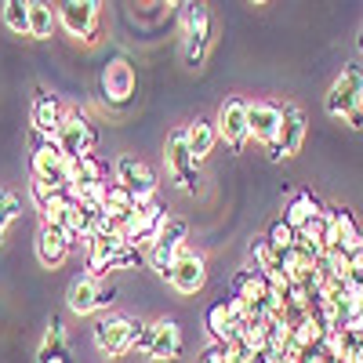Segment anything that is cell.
<instances>
[{
    "label": "cell",
    "mask_w": 363,
    "mask_h": 363,
    "mask_svg": "<svg viewBox=\"0 0 363 363\" xmlns=\"http://www.w3.org/2000/svg\"><path fill=\"white\" fill-rule=\"evenodd\" d=\"M145 255L124 233H95L87 240V277H106L109 269H135Z\"/></svg>",
    "instance_id": "6da1fadb"
},
{
    "label": "cell",
    "mask_w": 363,
    "mask_h": 363,
    "mask_svg": "<svg viewBox=\"0 0 363 363\" xmlns=\"http://www.w3.org/2000/svg\"><path fill=\"white\" fill-rule=\"evenodd\" d=\"M211 37H215V26H211L207 4L203 0H186L182 4V62H186V69H200L207 62Z\"/></svg>",
    "instance_id": "7a4b0ae2"
},
{
    "label": "cell",
    "mask_w": 363,
    "mask_h": 363,
    "mask_svg": "<svg viewBox=\"0 0 363 363\" xmlns=\"http://www.w3.org/2000/svg\"><path fill=\"white\" fill-rule=\"evenodd\" d=\"M323 109L330 116L345 120L352 131L363 128V73H359V66H345L338 73V80L330 84L327 99H323Z\"/></svg>",
    "instance_id": "3957f363"
},
{
    "label": "cell",
    "mask_w": 363,
    "mask_h": 363,
    "mask_svg": "<svg viewBox=\"0 0 363 363\" xmlns=\"http://www.w3.org/2000/svg\"><path fill=\"white\" fill-rule=\"evenodd\" d=\"M33 178L48 182L51 189H62V193H73V160L58 149L55 135H33Z\"/></svg>",
    "instance_id": "277c9868"
},
{
    "label": "cell",
    "mask_w": 363,
    "mask_h": 363,
    "mask_svg": "<svg viewBox=\"0 0 363 363\" xmlns=\"http://www.w3.org/2000/svg\"><path fill=\"white\" fill-rule=\"evenodd\" d=\"M145 323L135 320V316H102L95 327H91V338H95L99 352L106 356H124L128 349L138 345Z\"/></svg>",
    "instance_id": "5b68a950"
},
{
    "label": "cell",
    "mask_w": 363,
    "mask_h": 363,
    "mask_svg": "<svg viewBox=\"0 0 363 363\" xmlns=\"http://www.w3.org/2000/svg\"><path fill=\"white\" fill-rule=\"evenodd\" d=\"M164 160H167V171L174 178L178 189L186 193H196L200 189V160L193 157L189 149V138H186V128H174L164 142Z\"/></svg>",
    "instance_id": "8992f818"
},
{
    "label": "cell",
    "mask_w": 363,
    "mask_h": 363,
    "mask_svg": "<svg viewBox=\"0 0 363 363\" xmlns=\"http://www.w3.org/2000/svg\"><path fill=\"white\" fill-rule=\"evenodd\" d=\"M186 236H189V225L186 222H182V218H167L164 229L157 233V240L149 244L145 262H149V269H153L160 280H171V265H174L178 251L186 247Z\"/></svg>",
    "instance_id": "52a82bcc"
},
{
    "label": "cell",
    "mask_w": 363,
    "mask_h": 363,
    "mask_svg": "<svg viewBox=\"0 0 363 363\" xmlns=\"http://www.w3.org/2000/svg\"><path fill=\"white\" fill-rule=\"evenodd\" d=\"M55 142H58V149H62L69 160H80L87 153H95L99 131H95V124H91L80 109H73V113L62 116V124H58V131H55Z\"/></svg>",
    "instance_id": "ba28073f"
},
{
    "label": "cell",
    "mask_w": 363,
    "mask_h": 363,
    "mask_svg": "<svg viewBox=\"0 0 363 363\" xmlns=\"http://www.w3.org/2000/svg\"><path fill=\"white\" fill-rule=\"evenodd\" d=\"M99 8H102V0H58L55 4L58 26H62L69 37L95 40L99 37Z\"/></svg>",
    "instance_id": "9c48e42d"
},
{
    "label": "cell",
    "mask_w": 363,
    "mask_h": 363,
    "mask_svg": "<svg viewBox=\"0 0 363 363\" xmlns=\"http://www.w3.org/2000/svg\"><path fill=\"white\" fill-rule=\"evenodd\" d=\"M164 222H167V211L157 200H145L135 211H128V218L120 222V233H124L135 247H149L157 240V233L164 229Z\"/></svg>",
    "instance_id": "30bf717a"
},
{
    "label": "cell",
    "mask_w": 363,
    "mask_h": 363,
    "mask_svg": "<svg viewBox=\"0 0 363 363\" xmlns=\"http://www.w3.org/2000/svg\"><path fill=\"white\" fill-rule=\"evenodd\" d=\"M247 113H251V102L229 99V102H222V109H218V116H215L218 142H225L233 153H240V149L247 145V138H251V120H247Z\"/></svg>",
    "instance_id": "8fae6325"
},
{
    "label": "cell",
    "mask_w": 363,
    "mask_h": 363,
    "mask_svg": "<svg viewBox=\"0 0 363 363\" xmlns=\"http://www.w3.org/2000/svg\"><path fill=\"white\" fill-rule=\"evenodd\" d=\"M116 301V287H102L99 277H77L66 291V306L77 316H91L99 309H109Z\"/></svg>",
    "instance_id": "7c38bea8"
},
{
    "label": "cell",
    "mask_w": 363,
    "mask_h": 363,
    "mask_svg": "<svg viewBox=\"0 0 363 363\" xmlns=\"http://www.w3.org/2000/svg\"><path fill=\"white\" fill-rule=\"evenodd\" d=\"M149 359H174L182 352V327L174 320H157L142 330V338L135 345Z\"/></svg>",
    "instance_id": "4fadbf2b"
},
{
    "label": "cell",
    "mask_w": 363,
    "mask_h": 363,
    "mask_svg": "<svg viewBox=\"0 0 363 363\" xmlns=\"http://www.w3.org/2000/svg\"><path fill=\"white\" fill-rule=\"evenodd\" d=\"M306 131H309L306 113H301L298 106H284L277 142H269V145H265V149H269V160H272V164H280L284 157H294L298 149H301V142H306Z\"/></svg>",
    "instance_id": "5bb4252c"
},
{
    "label": "cell",
    "mask_w": 363,
    "mask_h": 363,
    "mask_svg": "<svg viewBox=\"0 0 363 363\" xmlns=\"http://www.w3.org/2000/svg\"><path fill=\"white\" fill-rule=\"evenodd\" d=\"M99 87H102V99L109 106H128L131 95H135V66L128 62L124 55H113L106 62V69H102Z\"/></svg>",
    "instance_id": "9a60e30c"
},
{
    "label": "cell",
    "mask_w": 363,
    "mask_h": 363,
    "mask_svg": "<svg viewBox=\"0 0 363 363\" xmlns=\"http://www.w3.org/2000/svg\"><path fill=\"white\" fill-rule=\"evenodd\" d=\"M113 178H116L124 189H131L138 203L153 200V193H157V174H153V167H149L145 160H138V157H120V160L113 164Z\"/></svg>",
    "instance_id": "2e32d148"
},
{
    "label": "cell",
    "mask_w": 363,
    "mask_h": 363,
    "mask_svg": "<svg viewBox=\"0 0 363 363\" xmlns=\"http://www.w3.org/2000/svg\"><path fill=\"white\" fill-rule=\"evenodd\" d=\"M167 284H171L178 294H196V291H203V284H207V262H203V255L182 247L178 258H174V265H171V280H167Z\"/></svg>",
    "instance_id": "e0dca14e"
},
{
    "label": "cell",
    "mask_w": 363,
    "mask_h": 363,
    "mask_svg": "<svg viewBox=\"0 0 363 363\" xmlns=\"http://www.w3.org/2000/svg\"><path fill=\"white\" fill-rule=\"evenodd\" d=\"M330 215V244L345 247L349 255H356L363 247V233H359V222L349 207H327Z\"/></svg>",
    "instance_id": "ac0fdd59"
},
{
    "label": "cell",
    "mask_w": 363,
    "mask_h": 363,
    "mask_svg": "<svg viewBox=\"0 0 363 363\" xmlns=\"http://www.w3.org/2000/svg\"><path fill=\"white\" fill-rule=\"evenodd\" d=\"M69 247H73V240L58 225H48L44 222V229L37 233V258H40V265L44 269H58V265L69 258Z\"/></svg>",
    "instance_id": "d6986e66"
},
{
    "label": "cell",
    "mask_w": 363,
    "mask_h": 363,
    "mask_svg": "<svg viewBox=\"0 0 363 363\" xmlns=\"http://www.w3.org/2000/svg\"><path fill=\"white\" fill-rule=\"evenodd\" d=\"M37 363H73V349H69V335H66V323L51 316L40 349H37Z\"/></svg>",
    "instance_id": "ffe728a7"
},
{
    "label": "cell",
    "mask_w": 363,
    "mask_h": 363,
    "mask_svg": "<svg viewBox=\"0 0 363 363\" xmlns=\"http://www.w3.org/2000/svg\"><path fill=\"white\" fill-rule=\"evenodd\" d=\"M280 116H284V106H272V102H251V138L269 145L277 142V131H280Z\"/></svg>",
    "instance_id": "44dd1931"
},
{
    "label": "cell",
    "mask_w": 363,
    "mask_h": 363,
    "mask_svg": "<svg viewBox=\"0 0 363 363\" xmlns=\"http://www.w3.org/2000/svg\"><path fill=\"white\" fill-rule=\"evenodd\" d=\"M62 116H66V109L58 106V99L48 95L44 87H37V91H33V131L55 135L58 124H62Z\"/></svg>",
    "instance_id": "7402d4cb"
},
{
    "label": "cell",
    "mask_w": 363,
    "mask_h": 363,
    "mask_svg": "<svg viewBox=\"0 0 363 363\" xmlns=\"http://www.w3.org/2000/svg\"><path fill=\"white\" fill-rule=\"evenodd\" d=\"M207 330H211V338L222 342V345H229V342L240 338V327H236V320H233V313H229V301H225V298H222V301H211V306H207Z\"/></svg>",
    "instance_id": "603a6c76"
},
{
    "label": "cell",
    "mask_w": 363,
    "mask_h": 363,
    "mask_svg": "<svg viewBox=\"0 0 363 363\" xmlns=\"http://www.w3.org/2000/svg\"><path fill=\"white\" fill-rule=\"evenodd\" d=\"M320 211H323L320 196H316V193H309V189H301V193H294V196H291V203L284 207V222H287V225H294V229H301L309 218H316Z\"/></svg>",
    "instance_id": "cb8c5ba5"
},
{
    "label": "cell",
    "mask_w": 363,
    "mask_h": 363,
    "mask_svg": "<svg viewBox=\"0 0 363 363\" xmlns=\"http://www.w3.org/2000/svg\"><path fill=\"white\" fill-rule=\"evenodd\" d=\"M186 138H189V149H193V157H196V160L211 157V149L218 145V128H215V120L196 116L193 124H186Z\"/></svg>",
    "instance_id": "d4e9b609"
},
{
    "label": "cell",
    "mask_w": 363,
    "mask_h": 363,
    "mask_svg": "<svg viewBox=\"0 0 363 363\" xmlns=\"http://www.w3.org/2000/svg\"><path fill=\"white\" fill-rule=\"evenodd\" d=\"M58 26V11L48 4V0H33L29 4V37L33 40H48Z\"/></svg>",
    "instance_id": "484cf974"
},
{
    "label": "cell",
    "mask_w": 363,
    "mask_h": 363,
    "mask_svg": "<svg viewBox=\"0 0 363 363\" xmlns=\"http://www.w3.org/2000/svg\"><path fill=\"white\" fill-rule=\"evenodd\" d=\"M247 251H251V258H255V269H262L269 280H272V277H284V269H280V251L269 244V236H255Z\"/></svg>",
    "instance_id": "4316f807"
},
{
    "label": "cell",
    "mask_w": 363,
    "mask_h": 363,
    "mask_svg": "<svg viewBox=\"0 0 363 363\" xmlns=\"http://www.w3.org/2000/svg\"><path fill=\"white\" fill-rule=\"evenodd\" d=\"M29 4L33 0H4V26L11 33H29Z\"/></svg>",
    "instance_id": "83f0119b"
},
{
    "label": "cell",
    "mask_w": 363,
    "mask_h": 363,
    "mask_svg": "<svg viewBox=\"0 0 363 363\" xmlns=\"http://www.w3.org/2000/svg\"><path fill=\"white\" fill-rule=\"evenodd\" d=\"M18 215H22V200L15 193H8V189H0V244H4V233H8V225Z\"/></svg>",
    "instance_id": "f1b7e54d"
},
{
    "label": "cell",
    "mask_w": 363,
    "mask_h": 363,
    "mask_svg": "<svg viewBox=\"0 0 363 363\" xmlns=\"http://www.w3.org/2000/svg\"><path fill=\"white\" fill-rule=\"evenodd\" d=\"M265 236H269V244L277 247V251H287L291 244H298V229H294V225H287L284 218H280V222H272Z\"/></svg>",
    "instance_id": "f546056e"
},
{
    "label": "cell",
    "mask_w": 363,
    "mask_h": 363,
    "mask_svg": "<svg viewBox=\"0 0 363 363\" xmlns=\"http://www.w3.org/2000/svg\"><path fill=\"white\" fill-rule=\"evenodd\" d=\"M200 363H229V345H222V342L207 345L203 356H200Z\"/></svg>",
    "instance_id": "4dcf8cb0"
},
{
    "label": "cell",
    "mask_w": 363,
    "mask_h": 363,
    "mask_svg": "<svg viewBox=\"0 0 363 363\" xmlns=\"http://www.w3.org/2000/svg\"><path fill=\"white\" fill-rule=\"evenodd\" d=\"M164 4H167V8H182V4H186V0H164Z\"/></svg>",
    "instance_id": "1f68e13d"
},
{
    "label": "cell",
    "mask_w": 363,
    "mask_h": 363,
    "mask_svg": "<svg viewBox=\"0 0 363 363\" xmlns=\"http://www.w3.org/2000/svg\"><path fill=\"white\" fill-rule=\"evenodd\" d=\"M356 48H359V51H363V33H359V37H356Z\"/></svg>",
    "instance_id": "d6a6232c"
},
{
    "label": "cell",
    "mask_w": 363,
    "mask_h": 363,
    "mask_svg": "<svg viewBox=\"0 0 363 363\" xmlns=\"http://www.w3.org/2000/svg\"><path fill=\"white\" fill-rule=\"evenodd\" d=\"M255 4H265V0H255Z\"/></svg>",
    "instance_id": "836d02e7"
}]
</instances>
